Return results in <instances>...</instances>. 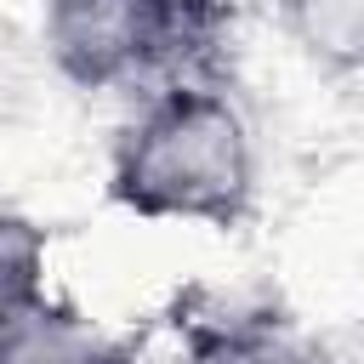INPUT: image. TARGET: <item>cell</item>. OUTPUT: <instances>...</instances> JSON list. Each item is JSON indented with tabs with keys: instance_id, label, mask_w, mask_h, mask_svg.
I'll use <instances>...</instances> for the list:
<instances>
[{
	"instance_id": "cell-1",
	"label": "cell",
	"mask_w": 364,
	"mask_h": 364,
	"mask_svg": "<svg viewBox=\"0 0 364 364\" xmlns=\"http://www.w3.org/2000/svg\"><path fill=\"white\" fill-rule=\"evenodd\" d=\"M108 199L142 222H193L233 233L256 210V142L228 91L176 80L119 125Z\"/></svg>"
},
{
	"instance_id": "cell-2",
	"label": "cell",
	"mask_w": 364,
	"mask_h": 364,
	"mask_svg": "<svg viewBox=\"0 0 364 364\" xmlns=\"http://www.w3.org/2000/svg\"><path fill=\"white\" fill-rule=\"evenodd\" d=\"M46 51L80 91L176 85L216 40V0H46Z\"/></svg>"
},
{
	"instance_id": "cell-4",
	"label": "cell",
	"mask_w": 364,
	"mask_h": 364,
	"mask_svg": "<svg viewBox=\"0 0 364 364\" xmlns=\"http://www.w3.org/2000/svg\"><path fill=\"white\" fill-rule=\"evenodd\" d=\"M182 364H324V353L267 313H228L182 330Z\"/></svg>"
},
{
	"instance_id": "cell-6",
	"label": "cell",
	"mask_w": 364,
	"mask_h": 364,
	"mask_svg": "<svg viewBox=\"0 0 364 364\" xmlns=\"http://www.w3.org/2000/svg\"><path fill=\"white\" fill-rule=\"evenodd\" d=\"M46 296V228L6 210L0 222V313H23Z\"/></svg>"
},
{
	"instance_id": "cell-3",
	"label": "cell",
	"mask_w": 364,
	"mask_h": 364,
	"mask_svg": "<svg viewBox=\"0 0 364 364\" xmlns=\"http://www.w3.org/2000/svg\"><path fill=\"white\" fill-rule=\"evenodd\" d=\"M0 364H136V353L63 296L0 313Z\"/></svg>"
},
{
	"instance_id": "cell-5",
	"label": "cell",
	"mask_w": 364,
	"mask_h": 364,
	"mask_svg": "<svg viewBox=\"0 0 364 364\" xmlns=\"http://www.w3.org/2000/svg\"><path fill=\"white\" fill-rule=\"evenodd\" d=\"M290 40L330 74H364V0H284Z\"/></svg>"
}]
</instances>
